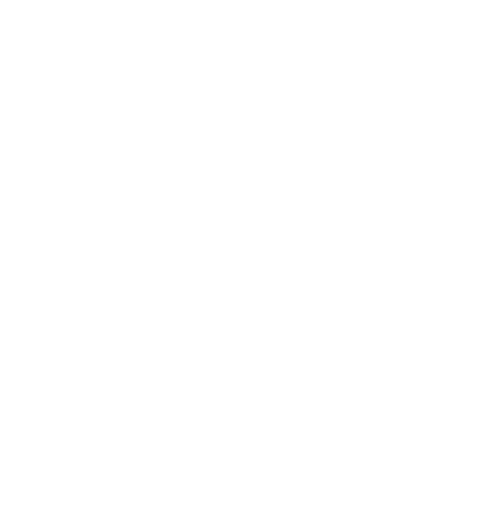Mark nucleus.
I'll return each instance as SVG.
<instances>
[]
</instances>
